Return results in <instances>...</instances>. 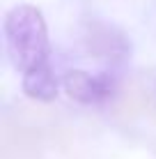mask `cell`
Instances as JSON below:
<instances>
[{
    "instance_id": "6da1fadb",
    "label": "cell",
    "mask_w": 156,
    "mask_h": 159,
    "mask_svg": "<svg viewBox=\"0 0 156 159\" xmlns=\"http://www.w3.org/2000/svg\"><path fill=\"white\" fill-rule=\"evenodd\" d=\"M5 44L16 69L30 67L48 58V30L41 12L32 5H19L5 14Z\"/></svg>"
},
{
    "instance_id": "7a4b0ae2",
    "label": "cell",
    "mask_w": 156,
    "mask_h": 159,
    "mask_svg": "<svg viewBox=\"0 0 156 159\" xmlns=\"http://www.w3.org/2000/svg\"><path fill=\"white\" fill-rule=\"evenodd\" d=\"M85 46H87V51L92 56H96L99 60H108V62H122L131 51L126 37L117 28L106 25L101 21L87 23V28H85Z\"/></svg>"
},
{
    "instance_id": "3957f363",
    "label": "cell",
    "mask_w": 156,
    "mask_h": 159,
    "mask_svg": "<svg viewBox=\"0 0 156 159\" xmlns=\"http://www.w3.org/2000/svg\"><path fill=\"white\" fill-rule=\"evenodd\" d=\"M64 90L71 99H76L80 104H96L108 99L115 90V83L108 74H87L80 72V69H74V72L64 74Z\"/></svg>"
},
{
    "instance_id": "277c9868",
    "label": "cell",
    "mask_w": 156,
    "mask_h": 159,
    "mask_svg": "<svg viewBox=\"0 0 156 159\" xmlns=\"http://www.w3.org/2000/svg\"><path fill=\"white\" fill-rule=\"evenodd\" d=\"M23 92L30 97V99L37 102H53L57 97V79L53 74L48 60L30 67L28 72H23Z\"/></svg>"
},
{
    "instance_id": "5b68a950",
    "label": "cell",
    "mask_w": 156,
    "mask_h": 159,
    "mask_svg": "<svg viewBox=\"0 0 156 159\" xmlns=\"http://www.w3.org/2000/svg\"><path fill=\"white\" fill-rule=\"evenodd\" d=\"M37 150V136L32 134V129L23 127H12V122H5L2 129V159H28L35 155Z\"/></svg>"
},
{
    "instance_id": "8992f818",
    "label": "cell",
    "mask_w": 156,
    "mask_h": 159,
    "mask_svg": "<svg viewBox=\"0 0 156 159\" xmlns=\"http://www.w3.org/2000/svg\"><path fill=\"white\" fill-rule=\"evenodd\" d=\"M149 106H152L149 92L145 90L140 83H129L126 90L120 95V99L115 102V116L124 118V120H131V118L145 113Z\"/></svg>"
}]
</instances>
